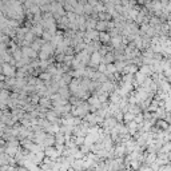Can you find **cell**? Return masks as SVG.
<instances>
[{
  "label": "cell",
  "instance_id": "1",
  "mask_svg": "<svg viewBox=\"0 0 171 171\" xmlns=\"http://www.w3.org/2000/svg\"><path fill=\"white\" fill-rule=\"evenodd\" d=\"M2 75L5 78H15L16 76V68L8 63H3L2 64Z\"/></svg>",
  "mask_w": 171,
  "mask_h": 171
},
{
  "label": "cell",
  "instance_id": "2",
  "mask_svg": "<svg viewBox=\"0 0 171 171\" xmlns=\"http://www.w3.org/2000/svg\"><path fill=\"white\" fill-rule=\"evenodd\" d=\"M44 119H46L48 123H58L59 124V120H60V118H59V115L55 112L54 110H48L46 115H44Z\"/></svg>",
  "mask_w": 171,
  "mask_h": 171
},
{
  "label": "cell",
  "instance_id": "3",
  "mask_svg": "<svg viewBox=\"0 0 171 171\" xmlns=\"http://www.w3.org/2000/svg\"><path fill=\"white\" fill-rule=\"evenodd\" d=\"M43 152H44V156L48 159H51V160H55L56 158H59V154H58V151H56V148L52 146V147H46L43 150Z\"/></svg>",
  "mask_w": 171,
  "mask_h": 171
},
{
  "label": "cell",
  "instance_id": "4",
  "mask_svg": "<svg viewBox=\"0 0 171 171\" xmlns=\"http://www.w3.org/2000/svg\"><path fill=\"white\" fill-rule=\"evenodd\" d=\"M37 106L41 107V109H44V110H52L51 99H48V98H44V96L39 99V103H37Z\"/></svg>",
  "mask_w": 171,
  "mask_h": 171
},
{
  "label": "cell",
  "instance_id": "5",
  "mask_svg": "<svg viewBox=\"0 0 171 171\" xmlns=\"http://www.w3.org/2000/svg\"><path fill=\"white\" fill-rule=\"evenodd\" d=\"M110 34L109 32H99V37H98V41H99L102 46H106L107 43H110Z\"/></svg>",
  "mask_w": 171,
  "mask_h": 171
},
{
  "label": "cell",
  "instance_id": "6",
  "mask_svg": "<svg viewBox=\"0 0 171 171\" xmlns=\"http://www.w3.org/2000/svg\"><path fill=\"white\" fill-rule=\"evenodd\" d=\"M46 43V41H43L40 39V37H36V39H35L32 43H31V48H32V50L35 51V52H39L40 50H41V46H43V44Z\"/></svg>",
  "mask_w": 171,
  "mask_h": 171
},
{
  "label": "cell",
  "instance_id": "7",
  "mask_svg": "<svg viewBox=\"0 0 171 171\" xmlns=\"http://www.w3.org/2000/svg\"><path fill=\"white\" fill-rule=\"evenodd\" d=\"M52 146H55V137L47 134L46 138H44V142H43V147L46 148V147H52Z\"/></svg>",
  "mask_w": 171,
  "mask_h": 171
},
{
  "label": "cell",
  "instance_id": "8",
  "mask_svg": "<svg viewBox=\"0 0 171 171\" xmlns=\"http://www.w3.org/2000/svg\"><path fill=\"white\" fill-rule=\"evenodd\" d=\"M110 43L112 44V48L114 50H116V48H119L122 46V35H116V36H112L110 39Z\"/></svg>",
  "mask_w": 171,
  "mask_h": 171
},
{
  "label": "cell",
  "instance_id": "9",
  "mask_svg": "<svg viewBox=\"0 0 171 171\" xmlns=\"http://www.w3.org/2000/svg\"><path fill=\"white\" fill-rule=\"evenodd\" d=\"M56 94L59 96H62L63 99H66V100H68V98L71 96V92H69L68 87H62V88H59Z\"/></svg>",
  "mask_w": 171,
  "mask_h": 171
},
{
  "label": "cell",
  "instance_id": "10",
  "mask_svg": "<svg viewBox=\"0 0 171 171\" xmlns=\"http://www.w3.org/2000/svg\"><path fill=\"white\" fill-rule=\"evenodd\" d=\"M114 62H115V58H114L112 52H107L104 56H102V63L103 64H112Z\"/></svg>",
  "mask_w": 171,
  "mask_h": 171
},
{
  "label": "cell",
  "instance_id": "11",
  "mask_svg": "<svg viewBox=\"0 0 171 171\" xmlns=\"http://www.w3.org/2000/svg\"><path fill=\"white\" fill-rule=\"evenodd\" d=\"M107 23L109 22H100V20H98L95 31H98V32H107Z\"/></svg>",
  "mask_w": 171,
  "mask_h": 171
},
{
  "label": "cell",
  "instance_id": "12",
  "mask_svg": "<svg viewBox=\"0 0 171 171\" xmlns=\"http://www.w3.org/2000/svg\"><path fill=\"white\" fill-rule=\"evenodd\" d=\"M144 80H146V76L143 74H141L139 71L137 72V74H134V83H137L138 86H142Z\"/></svg>",
  "mask_w": 171,
  "mask_h": 171
},
{
  "label": "cell",
  "instance_id": "13",
  "mask_svg": "<svg viewBox=\"0 0 171 171\" xmlns=\"http://www.w3.org/2000/svg\"><path fill=\"white\" fill-rule=\"evenodd\" d=\"M128 112H131L132 115H138L142 112V109L139 104H132V106H130L128 104Z\"/></svg>",
  "mask_w": 171,
  "mask_h": 171
},
{
  "label": "cell",
  "instance_id": "14",
  "mask_svg": "<svg viewBox=\"0 0 171 171\" xmlns=\"http://www.w3.org/2000/svg\"><path fill=\"white\" fill-rule=\"evenodd\" d=\"M134 116H135V115H132L131 112H124L123 114V120H122V123H124V124L131 123V122H134Z\"/></svg>",
  "mask_w": 171,
  "mask_h": 171
},
{
  "label": "cell",
  "instance_id": "15",
  "mask_svg": "<svg viewBox=\"0 0 171 171\" xmlns=\"http://www.w3.org/2000/svg\"><path fill=\"white\" fill-rule=\"evenodd\" d=\"M51 78H52V76L48 74V72L43 71V72H40V74H39V78H37V79H40L41 82H44V83H48V82H51Z\"/></svg>",
  "mask_w": 171,
  "mask_h": 171
},
{
  "label": "cell",
  "instance_id": "16",
  "mask_svg": "<svg viewBox=\"0 0 171 171\" xmlns=\"http://www.w3.org/2000/svg\"><path fill=\"white\" fill-rule=\"evenodd\" d=\"M35 39H36V36H35V35H34V32H32V31H31V30H28V32H27L26 34V36H24V41H27V43H32V41L35 40Z\"/></svg>",
  "mask_w": 171,
  "mask_h": 171
},
{
  "label": "cell",
  "instance_id": "17",
  "mask_svg": "<svg viewBox=\"0 0 171 171\" xmlns=\"http://www.w3.org/2000/svg\"><path fill=\"white\" fill-rule=\"evenodd\" d=\"M106 66H107V72H106V74H109V75H114L115 72H116V68H115L114 63H112V64H106Z\"/></svg>",
  "mask_w": 171,
  "mask_h": 171
}]
</instances>
